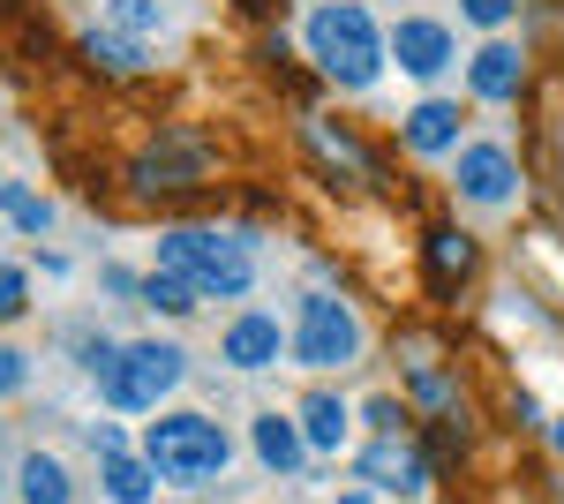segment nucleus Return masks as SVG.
I'll return each instance as SVG.
<instances>
[{
  "label": "nucleus",
  "mask_w": 564,
  "mask_h": 504,
  "mask_svg": "<svg viewBox=\"0 0 564 504\" xmlns=\"http://www.w3.org/2000/svg\"><path fill=\"white\" fill-rule=\"evenodd\" d=\"M188 287L196 294H249L257 287V264H249V249L241 242H226V234H196V271H188Z\"/></svg>",
  "instance_id": "nucleus-6"
},
{
  "label": "nucleus",
  "mask_w": 564,
  "mask_h": 504,
  "mask_svg": "<svg viewBox=\"0 0 564 504\" xmlns=\"http://www.w3.org/2000/svg\"><path fill=\"white\" fill-rule=\"evenodd\" d=\"M354 504H361V497H354Z\"/></svg>",
  "instance_id": "nucleus-28"
},
{
  "label": "nucleus",
  "mask_w": 564,
  "mask_h": 504,
  "mask_svg": "<svg viewBox=\"0 0 564 504\" xmlns=\"http://www.w3.org/2000/svg\"><path fill=\"white\" fill-rule=\"evenodd\" d=\"M143 301H151V309H166V317H188V309H196V287L174 279V271H159V279L143 287Z\"/></svg>",
  "instance_id": "nucleus-21"
},
{
  "label": "nucleus",
  "mask_w": 564,
  "mask_h": 504,
  "mask_svg": "<svg viewBox=\"0 0 564 504\" xmlns=\"http://www.w3.org/2000/svg\"><path fill=\"white\" fill-rule=\"evenodd\" d=\"M151 474H159V467L129 460V452H121V460H106V497H113V504H151Z\"/></svg>",
  "instance_id": "nucleus-17"
},
{
  "label": "nucleus",
  "mask_w": 564,
  "mask_h": 504,
  "mask_svg": "<svg viewBox=\"0 0 564 504\" xmlns=\"http://www.w3.org/2000/svg\"><path fill=\"white\" fill-rule=\"evenodd\" d=\"M308 53H316V68H324L332 84H347V90H369L377 68H384V39H377V23H369L361 0H324V8H308Z\"/></svg>",
  "instance_id": "nucleus-1"
},
{
  "label": "nucleus",
  "mask_w": 564,
  "mask_h": 504,
  "mask_svg": "<svg viewBox=\"0 0 564 504\" xmlns=\"http://www.w3.org/2000/svg\"><path fill=\"white\" fill-rule=\"evenodd\" d=\"M0 211H8V226H23V234H45V226H53L45 196H31V189H0Z\"/></svg>",
  "instance_id": "nucleus-19"
},
{
  "label": "nucleus",
  "mask_w": 564,
  "mask_h": 504,
  "mask_svg": "<svg viewBox=\"0 0 564 504\" xmlns=\"http://www.w3.org/2000/svg\"><path fill=\"white\" fill-rule=\"evenodd\" d=\"M406 151H414V159L459 151V106H452V98H422V106L406 114Z\"/></svg>",
  "instance_id": "nucleus-10"
},
{
  "label": "nucleus",
  "mask_w": 564,
  "mask_h": 504,
  "mask_svg": "<svg viewBox=\"0 0 564 504\" xmlns=\"http://www.w3.org/2000/svg\"><path fill=\"white\" fill-rule=\"evenodd\" d=\"M512 8H520V0H459V15H467L475 31H497V23H512Z\"/></svg>",
  "instance_id": "nucleus-24"
},
{
  "label": "nucleus",
  "mask_w": 564,
  "mask_h": 504,
  "mask_svg": "<svg viewBox=\"0 0 564 504\" xmlns=\"http://www.w3.org/2000/svg\"><path fill=\"white\" fill-rule=\"evenodd\" d=\"M354 474H361V482H391V490H422V452L384 437V444H369V452L354 460Z\"/></svg>",
  "instance_id": "nucleus-14"
},
{
  "label": "nucleus",
  "mask_w": 564,
  "mask_h": 504,
  "mask_svg": "<svg viewBox=\"0 0 564 504\" xmlns=\"http://www.w3.org/2000/svg\"><path fill=\"white\" fill-rule=\"evenodd\" d=\"M23 504H68V474H61V460H23Z\"/></svg>",
  "instance_id": "nucleus-18"
},
{
  "label": "nucleus",
  "mask_w": 564,
  "mask_h": 504,
  "mask_svg": "<svg viewBox=\"0 0 564 504\" xmlns=\"http://www.w3.org/2000/svg\"><path fill=\"white\" fill-rule=\"evenodd\" d=\"M90 369H98V392H106V407H121V415H143V407H159L181 377H188V362H181V346L166 339H135L121 354H106V346H90Z\"/></svg>",
  "instance_id": "nucleus-2"
},
{
  "label": "nucleus",
  "mask_w": 564,
  "mask_h": 504,
  "mask_svg": "<svg viewBox=\"0 0 564 504\" xmlns=\"http://www.w3.org/2000/svg\"><path fill=\"white\" fill-rule=\"evenodd\" d=\"M143 460L159 467L166 482H212V474H226V460H234V437H226V421H212V415H166V421H151Z\"/></svg>",
  "instance_id": "nucleus-3"
},
{
  "label": "nucleus",
  "mask_w": 564,
  "mask_h": 504,
  "mask_svg": "<svg viewBox=\"0 0 564 504\" xmlns=\"http://www.w3.org/2000/svg\"><path fill=\"white\" fill-rule=\"evenodd\" d=\"M557 444H564V421H557Z\"/></svg>",
  "instance_id": "nucleus-27"
},
{
  "label": "nucleus",
  "mask_w": 564,
  "mask_h": 504,
  "mask_svg": "<svg viewBox=\"0 0 564 504\" xmlns=\"http://www.w3.org/2000/svg\"><path fill=\"white\" fill-rule=\"evenodd\" d=\"M302 437L316 452H339V444H347V399H339V392H308L302 399Z\"/></svg>",
  "instance_id": "nucleus-16"
},
{
  "label": "nucleus",
  "mask_w": 564,
  "mask_h": 504,
  "mask_svg": "<svg viewBox=\"0 0 564 504\" xmlns=\"http://www.w3.org/2000/svg\"><path fill=\"white\" fill-rule=\"evenodd\" d=\"M391 61H399L406 76H422V84H430V76L452 68V31L430 23V15H406V23L391 31Z\"/></svg>",
  "instance_id": "nucleus-8"
},
{
  "label": "nucleus",
  "mask_w": 564,
  "mask_h": 504,
  "mask_svg": "<svg viewBox=\"0 0 564 504\" xmlns=\"http://www.w3.org/2000/svg\"><path fill=\"white\" fill-rule=\"evenodd\" d=\"M204 143L196 136H166V143H151L143 159H135V196H166V189H188V181H204Z\"/></svg>",
  "instance_id": "nucleus-5"
},
{
  "label": "nucleus",
  "mask_w": 564,
  "mask_h": 504,
  "mask_svg": "<svg viewBox=\"0 0 564 504\" xmlns=\"http://www.w3.org/2000/svg\"><path fill=\"white\" fill-rule=\"evenodd\" d=\"M369 421L391 437V429H399V399H369Z\"/></svg>",
  "instance_id": "nucleus-26"
},
{
  "label": "nucleus",
  "mask_w": 564,
  "mask_h": 504,
  "mask_svg": "<svg viewBox=\"0 0 564 504\" xmlns=\"http://www.w3.org/2000/svg\"><path fill=\"white\" fill-rule=\"evenodd\" d=\"M23 301H31V271L0 264V324H8V317H23Z\"/></svg>",
  "instance_id": "nucleus-22"
},
{
  "label": "nucleus",
  "mask_w": 564,
  "mask_h": 504,
  "mask_svg": "<svg viewBox=\"0 0 564 504\" xmlns=\"http://www.w3.org/2000/svg\"><path fill=\"white\" fill-rule=\"evenodd\" d=\"M218 354H226L234 369H271V362H279V324H271V317H234L226 339H218Z\"/></svg>",
  "instance_id": "nucleus-12"
},
{
  "label": "nucleus",
  "mask_w": 564,
  "mask_h": 504,
  "mask_svg": "<svg viewBox=\"0 0 564 504\" xmlns=\"http://www.w3.org/2000/svg\"><path fill=\"white\" fill-rule=\"evenodd\" d=\"M430 287L436 294H459V279H467V271H475V242H467V234H459V226H430Z\"/></svg>",
  "instance_id": "nucleus-13"
},
{
  "label": "nucleus",
  "mask_w": 564,
  "mask_h": 504,
  "mask_svg": "<svg viewBox=\"0 0 564 504\" xmlns=\"http://www.w3.org/2000/svg\"><path fill=\"white\" fill-rule=\"evenodd\" d=\"M308 452V437H302V421H286V415H263L257 421V460L271 467V474H294Z\"/></svg>",
  "instance_id": "nucleus-15"
},
{
  "label": "nucleus",
  "mask_w": 564,
  "mask_h": 504,
  "mask_svg": "<svg viewBox=\"0 0 564 504\" xmlns=\"http://www.w3.org/2000/svg\"><path fill=\"white\" fill-rule=\"evenodd\" d=\"M106 15H113V31H135V39H151L166 15H159V0H106Z\"/></svg>",
  "instance_id": "nucleus-20"
},
{
  "label": "nucleus",
  "mask_w": 564,
  "mask_h": 504,
  "mask_svg": "<svg viewBox=\"0 0 564 504\" xmlns=\"http://www.w3.org/2000/svg\"><path fill=\"white\" fill-rule=\"evenodd\" d=\"M354 354H361V324H354L347 301L332 294H308L302 317H294V362H308V369H347Z\"/></svg>",
  "instance_id": "nucleus-4"
},
{
  "label": "nucleus",
  "mask_w": 564,
  "mask_h": 504,
  "mask_svg": "<svg viewBox=\"0 0 564 504\" xmlns=\"http://www.w3.org/2000/svg\"><path fill=\"white\" fill-rule=\"evenodd\" d=\"M459 196L467 204H512L520 196V167H512V151L505 143H467L459 151Z\"/></svg>",
  "instance_id": "nucleus-7"
},
{
  "label": "nucleus",
  "mask_w": 564,
  "mask_h": 504,
  "mask_svg": "<svg viewBox=\"0 0 564 504\" xmlns=\"http://www.w3.org/2000/svg\"><path fill=\"white\" fill-rule=\"evenodd\" d=\"M84 61H90V68H106V76H135V68H151L159 53H151V39H135V31L98 23V31H84Z\"/></svg>",
  "instance_id": "nucleus-11"
},
{
  "label": "nucleus",
  "mask_w": 564,
  "mask_h": 504,
  "mask_svg": "<svg viewBox=\"0 0 564 504\" xmlns=\"http://www.w3.org/2000/svg\"><path fill=\"white\" fill-rule=\"evenodd\" d=\"M23 377H31V362H23L15 346H0V399H8V392H23Z\"/></svg>",
  "instance_id": "nucleus-25"
},
{
  "label": "nucleus",
  "mask_w": 564,
  "mask_h": 504,
  "mask_svg": "<svg viewBox=\"0 0 564 504\" xmlns=\"http://www.w3.org/2000/svg\"><path fill=\"white\" fill-rule=\"evenodd\" d=\"M414 407H422V415H452V384L436 377V369H422V377H414Z\"/></svg>",
  "instance_id": "nucleus-23"
},
{
  "label": "nucleus",
  "mask_w": 564,
  "mask_h": 504,
  "mask_svg": "<svg viewBox=\"0 0 564 504\" xmlns=\"http://www.w3.org/2000/svg\"><path fill=\"white\" fill-rule=\"evenodd\" d=\"M520 76H527L520 39H489L475 61H467V90H475V98H489V106H505V98L520 90Z\"/></svg>",
  "instance_id": "nucleus-9"
}]
</instances>
